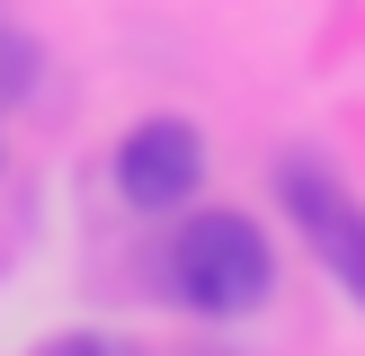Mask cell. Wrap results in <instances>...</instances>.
Listing matches in <instances>:
<instances>
[{"mask_svg": "<svg viewBox=\"0 0 365 356\" xmlns=\"http://www.w3.org/2000/svg\"><path fill=\"white\" fill-rule=\"evenodd\" d=\"M170 285L187 312L205 320H241L277 294V249L250 214H187L170 241Z\"/></svg>", "mask_w": 365, "mask_h": 356, "instance_id": "obj_1", "label": "cell"}, {"mask_svg": "<svg viewBox=\"0 0 365 356\" xmlns=\"http://www.w3.org/2000/svg\"><path fill=\"white\" fill-rule=\"evenodd\" d=\"M196 187H205V134L187 116H143L116 142V196L134 214H178Z\"/></svg>", "mask_w": 365, "mask_h": 356, "instance_id": "obj_2", "label": "cell"}, {"mask_svg": "<svg viewBox=\"0 0 365 356\" xmlns=\"http://www.w3.org/2000/svg\"><path fill=\"white\" fill-rule=\"evenodd\" d=\"M277 196H285V214H294V231L312 241V258L365 303V205L321 169V160H285V169H277Z\"/></svg>", "mask_w": 365, "mask_h": 356, "instance_id": "obj_3", "label": "cell"}]
</instances>
